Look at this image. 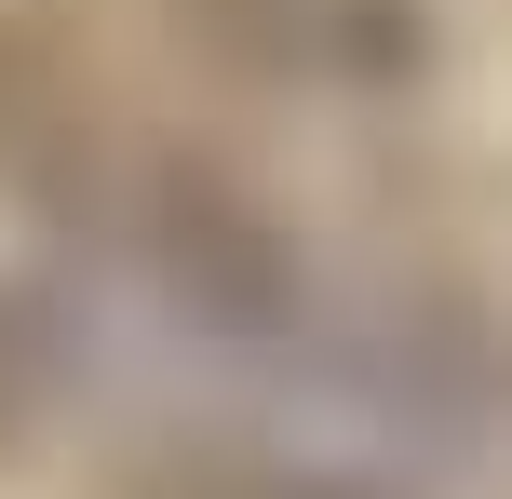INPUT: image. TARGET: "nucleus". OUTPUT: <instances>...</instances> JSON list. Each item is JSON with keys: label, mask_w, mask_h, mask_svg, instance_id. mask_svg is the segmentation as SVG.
Wrapping results in <instances>:
<instances>
[{"label": "nucleus", "mask_w": 512, "mask_h": 499, "mask_svg": "<svg viewBox=\"0 0 512 499\" xmlns=\"http://www.w3.org/2000/svg\"><path fill=\"white\" fill-rule=\"evenodd\" d=\"M54 365L176 499H445L472 459L459 324L243 216L95 230L54 297Z\"/></svg>", "instance_id": "nucleus-1"}]
</instances>
